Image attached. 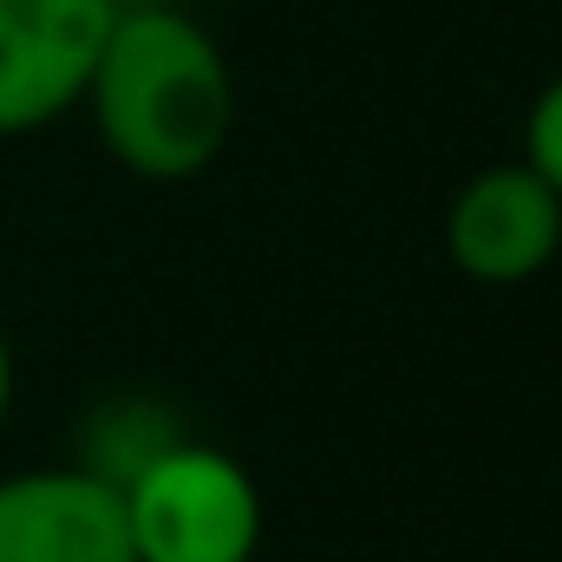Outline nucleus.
Masks as SVG:
<instances>
[{
	"mask_svg": "<svg viewBox=\"0 0 562 562\" xmlns=\"http://www.w3.org/2000/svg\"><path fill=\"white\" fill-rule=\"evenodd\" d=\"M79 112L119 170L144 183H190L236 138V72L196 13L119 0Z\"/></svg>",
	"mask_w": 562,
	"mask_h": 562,
	"instance_id": "1",
	"label": "nucleus"
},
{
	"mask_svg": "<svg viewBox=\"0 0 562 562\" xmlns=\"http://www.w3.org/2000/svg\"><path fill=\"white\" fill-rule=\"evenodd\" d=\"M517 157L562 196V72L530 99V112H524V150Z\"/></svg>",
	"mask_w": 562,
	"mask_h": 562,
	"instance_id": "7",
	"label": "nucleus"
},
{
	"mask_svg": "<svg viewBox=\"0 0 562 562\" xmlns=\"http://www.w3.org/2000/svg\"><path fill=\"white\" fill-rule=\"evenodd\" d=\"M119 0H0V138L79 112Z\"/></svg>",
	"mask_w": 562,
	"mask_h": 562,
	"instance_id": "3",
	"label": "nucleus"
},
{
	"mask_svg": "<svg viewBox=\"0 0 562 562\" xmlns=\"http://www.w3.org/2000/svg\"><path fill=\"white\" fill-rule=\"evenodd\" d=\"M177 438H190L183 413L157 393H105L86 419H79V438H72V464L105 477L112 491H125L150 458H164Z\"/></svg>",
	"mask_w": 562,
	"mask_h": 562,
	"instance_id": "6",
	"label": "nucleus"
},
{
	"mask_svg": "<svg viewBox=\"0 0 562 562\" xmlns=\"http://www.w3.org/2000/svg\"><path fill=\"white\" fill-rule=\"evenodd\" d=\"M119 497L138 562H256L269 530L256 471L196 431L150 458Z\"/></svg>",
	"mask_w": 562,
	"mask_h": 562,
	"instance_id": "2",
	"label": "nucleus"
},
{
	"mask_svg": "<svg viewBox=\"0 0 562 562\" xmlns=\"http://www.w3.org/2000/svg\"><path fill=\"white\" fill-rule=\"evenodd\" d=\"M445 256L464 281L524 288L562 256V196L524 164H484L445 210Z\"/></svg>",
	"mask_w": 562,
	"mask_h": 562,
	"instance_id": "4",
	"label": "nucleus"
},
{
	"mask_svg": "<svg viewBox=\"0 0 562 562\" xmlns=\"http://www.w3.org/2000/svg\"><path fill=\"white\" fill-rule=\"evenodd\" d=\"M0 562H138L125 497L72 458L0 477Z\"/></svg>",
	"mask_w": 562,
	"mask_h": 562,
	"instance_id": "5",
	"label": "nucleus"
},
{
	"mask_svg": "<svg viewBox=\"0 0 562 562\" xmlns=\"http://www.w3.org/2000/svg\"><path fill=\"white\" fill-rule=\"evenodd\" d=\"M13 380H20V367H13V340H7V327H0V425L13 413Z\"/></svg>",
	"mask_w": 562,
	"mask_h": 562,
	"instance_id": "8",
	"label": "nucleus"
}]
</instances>
